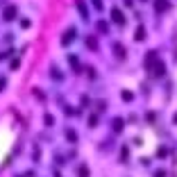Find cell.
<instances>
[{"label":"cell","mask_w":177,"mask_h":177,"mask_svg":"<svg viewBox=\"0 0 177 177\" xmlns=\"http://www.w3.org/2000/svg\"><path fill=\"white\" fill-rule=\"evenodd\" d=\"M114 50H116V55L121 57V59L125 57V50H123V45H121V43H116V45H114Z\"/></svg>","instance_id":"8"},{"label":"cell","mask_w":177,"mask_h":177,"mask_svg":"<svg viewBox=\"0 0 177 177\" xmlns=\"http://www.w3.org/2000/svg\"><path fill=\"white\" fill-rule=\"evenodd\" d=\"M68 61H71V66L75 68V71H79V61H77V57H73V55H71V57H68Z\"/></svg>","instance_id":"9"},{"label":"cell","mask_w":177,"mask_h":177,"mask_svg":"<svg viewBox=\"0 0 177 177\" xmlns=\"http://www.w3.org/2000/svg\"><path fill=\"white\" fill-rule=\"evenodd\" d=\"M2 87H5V77H0V91H2Z\"/></svg>","instance_id":"17"},{"label":"cell","mask_w":177,"mask_h":177,"mask_svg":"<svg viewBox=\"0 0 177 177\" xmlns=\"http://www.w3.org/2000/svg\"><path fill=\"white\" fill-rule=\"evenodd\" d=\"M95 123H98V118H95V116H91V118H89V125H91V127H95Z\"/></svg>","instance_id":"15"},{"label":"cell","mask_w":177,"mask_h":177,"mask_svg":"<svg viewBox=\"0 0 177 177\" xmlns=\"http://www.w3.org/2000/svg\"><path fill=\"white\" fill-rule=\"evenodd\" d=\"M123 100H132V93H129V91H123Z\"/></svg>","instance_id":"14"},{"label":"cell","mask_w":177,"mask_h":177,"mask_svg":"<svg viewBox=\"0 0 177 177\" xmlns=\"http://www.w3.org/2000/svg\"><path fill=\"white\" fill-rule=\"evenodd\" d=\"M93 7L95 9H102V0H93Z\"/></svg>","instance_id":"16"},{"label":"cell","mask_w":177,"mask_h":177,"mask_svg":"<svg viewBox=\"0 0 177 177\" xmlns=\"http://www.w3.org/2000/svg\"><path fill=\"white\" fill-rule=\"evenodd\" d=\"M73 39H75V30H68V32H66V37L61 39V43H64V45H68V43L73 41Z\"/></svg>","instance_id":"3"},{"label":"cell","mask_w":177,"mask_h":177,"mask_svg":"<svg viewBox=\"0 0 177 177\" xmlns=\"http://www.w3.org/2000/svg\"><path fill=\"white\" fill-rule=\"evenodd\" d=\"M87 45H89L91 50H98V41H95L93 37H89V39H87Z\"/></svg>","instance_id":"7"},{"label":"cell","mask_w":177,"mask_h":177,"mask_svg":"<svg viewBox=\"0 0 177 177\" xmlns=\"http://www.w3.org/2000/svg\"><path fill=\"white\" fill-rule=\"evenodd\" d=\"M155 9L161 14V11H166L168 9V0H155Z\"/></svg>","instance_id":"2"},{"label":"cell","mask_w":177,"mask_h":177,"mask_svg":"<svg viewBox=\"0 0 177 177\" xmlns=\"http://www.w3.org/2000/svg\"><path fill=\"white\" fill-rule=\"evenodd\" d=\"M77 9H79V14H82L84 18H89V16H87L89 11H87V7H84V2H82V0H77Z\"/></svg>","instance_id":"5"},{"label":"cell","mask_w":177,"mask_h":177,"mask_svg":"<svg viewBox=\"0 0 177 177\" xmlns=\"http://www.w3.org/2000/svg\"><path fill=\"white\" fill-rule=\"evenodd\" d=\"M125 5H132V0H125Z\"/></svg>","instance_id":"18"},{"label":"cell","mask_w":177,"mask_h":177,"mask_svg":"<svg viewBox=\"0 0 177 177\" xmlns=\"http://www.w3.org/2000/svg\"><path fill=\"white\" fill-rule=\"evenodd\" d=\"M143 39H145V30L139 27V30H136V41H143Z\"/></svg>","instance_id":"10"},{"label":"cell","mask_w":177,"mask_h":177,"mask_svg":"<svg viewBox=\"0 0 177 177\" xmlns=\"http://www.w3.org/2000/svg\"><path fill=\"white\" fill-rule=\"evenodd\" d=\"M79 177H89V170H87V166H79Z\"/></svg>","instance_id":"12"},{"label":"cell","mask_w":177,"mask_h":177,"mask_svg":"<svg viewBox=\"0 0 177 177\" xmlns=\"http://www.w3.org/2000/svg\"><path fill=\"white\" fill-rule=\"evenodd\" d=\"M16 16V7H7L5 9V21H11Z\"/></svg>","instance_id":"4"},{"label":"cell","mask_w":177,"mask_h":177,"mask_svg":"<svg viewBox=\"0 0 177 177\" xmlns=\"http://www.w3.org/2000/svg\"><path fill=\"white\" fill-rule=\"evenodd\" d=\"M111 21H114V23H118V25H125V16H123V11L114 7V9H111Z\"/></svg>","instance_id":"1"},{"label":"cell","mask_w":177,"mask_h":177,"mask_svg":"<svg viewBox=\"0 0 177 177\" xmlns=\"http://www.w3.org/2000/svg\"><path fill=\"white\" fill-rule=\"evenodd\" d=\"M114 129H116V132H121V129H123V121H121V118L114 121Z\"/></svg>","instance_id":"11"},{"label":"cell","mask_w":177,"mask_h":177,"mask_svg":"<svg viewBox=\"0 0 177 177\" xmlns=\"http://www.w3.org/2000/svg\"><path fill=\"white\" fill-rule=\"evenodd\" d=\"M66 136H68V141H71V143H77V134L73 132V129H66Z\"/></svg>","instance_id":"6"},{"label":"cell","mask_w":177,"mask_h":177,"mask_svg":"<svg viewBox=\"0 0 177 177\" xmlns=\"http://www.w3.org/2000/svg\"><path fill=\"white\" fill-rule=\"evenodd\" d=\"M98 30H100V32H107V23L100 21V23H98Z\"/></svg>","instance_id":"13"}]
</instances>
